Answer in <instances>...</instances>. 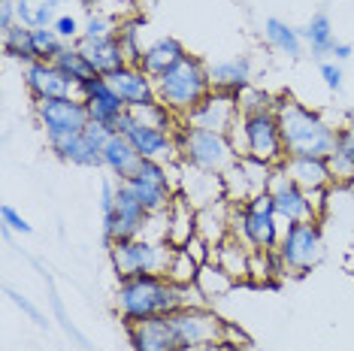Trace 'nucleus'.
Listing matches in <instances>:
<instances>
[{
  "mask_svg": "<svg viewBox=\"0 0 354 351\" xmlns=\"http://www.w3.org/2000/svg\"><path fill=\"white\" fill-rule=\"evenodd\" d=\"M112 303L124 327L151 321V318H167L185 306H209L197 285H176L160 273L118 278Z\"/></svg>",
  "mask_w": 354,
  "mask_h": 351,
  "instance_id": "obj_1",
  "label": "nucleus"
},
{
  "mask_svg": "<svg viewBox=\"0 0 354 351\" xmlns=\"http://www.w3.org/2000/svg\"><path fill=\"white\" fill-rule=\"evenodd\" d=\"M276 118L281 142H285L288 155H312L327 158L336 142V124L327 122L318 109L306 106V103L281 94L276 100Z\"/></svg>",
  "mask_w": 354,
  "mask_h": 351,
  "instance_id": "obj_2",
  "label": "nucleus"
},
{
  "mask_svg": "<svg viewBox=\"0 0 354 351\" xmlns=\"http://www.w3.org/2000/svg\"><path fill=\"white\" fill-rule=\"evenodd\" d=\"M158 103H164L170 113L185 118L200 100L212 91V79H209V64L200 55H185V58L170 67L167 73L155 79Z\"/></svg>",
  "mask_w": 354,
  "mask_h": 351,
  "instance_id": "obj_3",
  "label": "nucleus"
},
{
  "mask_svg": "<svg viewBox=\"0 0 354 351\" xmlns=\"http://www.w3.org/2000/svg\"><path fill=\"white\" fill-rule=\"evenodd\" d=\"M230 142L239 151V158H254L270 167H281L288 158L285 142H281L279 118L276 109H254V113H243L239 122L230 127Z\"/></svg>",
  "mask_w": 354,
  "mask_h": 351,
  "instance_id": "obj_4",
  "label": "nucleus"
},
{
  "mask_svg": "<svg viewBox=\"0 0 354 351\" xmlns=\"http://www.w3.org/2000/svg\"><path fill=\"white\" fill-rule=\"evenodd\" d=\"M176 155H179V164L215 176H224L239 161V151L233 149L227 133L203 131V127H191L185 122L176 127Z\"/></svg>",
  "mask_w": 354,
  "mask_h": 351,
  "instance_id": "obj_5",
  "label": "nucleus"
},
{
  "mask_svg": "<svg viewBox=\"0 0 354 351\" xmlns=\"http://www.w3.org/2000/svg\"><path fill=\"white\" fill-rule=\"evenodd\" d=\"M281 218L276 215V206H272L270 191L252 197L245 203L233 206L230 215V236H236L243 245H248L252 252H270L279 249V239H281Z\"/></svg>",
  "mask_w": 354,
  "mask_h": 351,
  "instance_id": "obj_6",
  "label": "nucleus"
},
{
  "mask_svg": "<svg viewBox=\"0 0 354 351\" xmlns=\"http://www.w3.org/2000/svg\"><path fill=\"white\" fill-rule=\"evenodd\" d=\"M173 245L167 239L158 236H136V239H124V243L109 245V260L118 278L124 276H151V273H167V263H170Z\"/></svg>",
  "mask_w": 354,
  "mask_h": 351,
  "instance_id": "obj_7",
  "label": "nucleus"
},
{
  "mask_svg": "<svg viewBox=\"0 0 354 351\" xmlns=\"http://www.w3.org/2000/svg\"><path fill=\"white\" fill-rule=\"evenodd\" d=\"M324 230H321V221H294V225H285L279 239V258L281 267H285L288 276H303L309 273L312 267H318L321 258H324Z\"/></svg>",
  "mask_w": 354,
  "mask_h": 351,
  "instance_id": "obj_8",
  "label": "nucleus"
},
{
  "mask_svg": "<svg viewBox=\"0 0 354 351\" xmlns=\"http://www.w3.org/2000/svg\"><path fill=\"white\" fill-rule=\"evenodd\" d=\"M34 118L46 137V146L64 142L76 133H82L91 124L88 106L79 94L70 97H49V100H34Z\"/></svg>",
  "mask_w": 354,
  "mask_h": 351,
  "instance_id": "obj_9",
  "label": "nucleus"
},
{
  "mask_svg": "<svg viewBox=\"0 0 354 351\" xmlns=\"http://www.w3.org/2000/svg\"><path fill=\"white\" fill-rule=\"evenodd\" d=\"M149 209L142 206V200L136 197V191L131 188V182H118L115 185V206L112 212L103 215V243L115 245L124 239H136L146 234L149 227Z\"/></svg>",
  "mask_w": 354,
  "mask_h": 351,
  "instance_id": "obj_10",
  "label": "nucleus"
},
{
  "mask_svg": "<svg viewBox=\"0 0 354 351\" xmlns=\"http://www.w3.org/2000/svg\"><path fill=\"white\" fill-rule=\"evenodd\" d=\"M115 133H124L127 140L133 142V149L140 151L142 161H160V164H179V155H176V133L164 131L158 124H149L142 118H136L133 109L118 118Z\"/></svg>",
  "mask_w": 354,
  "mask_h": 351,
  "instance_id": "obj_11",
  "label": "nucleus"
},
{
  "mask_svg": "<svg viewBox=\"0 0 354 351\" xmlns=\"http://www.w3.org/2000/svg\"><path fill=\"white\" fill-rule=\"evenodd\" d=\"M131 188L136 191V197L142 200V206L149 209V215H164L170 209V203L176 200V164H160V161H142L131 179Z\"/></svg>",
  "mask_w": 354,
  "mask_h": 351,
  "instance_id": "obj_12",
  "label": "nucleus"
},
{
  "mask_svg": "<svg viewBox=\"0 0 354 351\" xmlns=\"http://www.w3.org/2000/svg\"><path fill=\"white\" fill-rule=\"evenodd\" d=\"M179 345H206V342H224L227 321L212 306H185L167 315Z\"/></svg>",
  "mask_w": 354,
  "mask_h": 351,
  "instance_id": "obj_13",
  "label": "nucleus"
},
{
  "mask_svg": "<svg viewBox=\"0 0 354 351\" xmlns=\"http://www.w3.org/2000/svg\"><path fill=\"white\" fill-rule=\"evenodd\" d=\"M272 170H276V167L254 161V158H239V161L221 176L224 200H230L233 206H236V203H245V200H252V197L263 194V191L270 188Z\"/></svg>",
  "mask_w": 354,
  "mask_h": 351,
  "instance_id": "obj_14",
  "label": "nucleus"
},
{
  "mask_svg": "<svg viewBox=\"0 0 354 351\" xmlns=\"http://www.w3.org/2000/svg\"><path fill=\"white\" fill-rule=\"evenodd\" d=\"M76 94L85 100L91 122L100 124V127H106L109 133H115L118 118L127 113V106H124V100L115 94V88L109 85V79H106V76H91V79H85V82L76 88Z\"/></svg>",
  "mask_w": 354,
  "mask_h": 351,
  "instance_id": "obj_15",
  "label": "nucleus"
},
{
  "mask_svg": "<svg viewBox=\"0 0 354 351\" xmlns=\"http://www.w3.org/2000/svg\"><path fill=\"white\" fill-rule=\"evenodd\" d=\"M243 109H239V97L227 91H209L203 100L182 118L191 127H203V131H218V133H230V127L239 122Z\"/></svg>",
  "mask_w": 354,
  "mask_h": 351,
  "instance_id": "obj_16",
  "label": "nucleus"
},
{
  "mask_svg": "<svg viewBox=\"0 0 354 351\" xmlns=\"http://www.w3.org/2000/svg\"><path fill=\"white\" fill-rule=\"evenodd\" d=\"M267 191L272 197V206H276V215L281 218V225H294V221H312V218H315V209H312V200H309V191L297 185V182L285 170H281V167L272 170V179H270Z\"/></svg>",
  "mask_w": 354,
  "mask_h": 351,
  "instance_id": "obj_17",
  "label": "nucleus"
},
{
  "mask_svg": "<svg viewBox=\"0 0 354 351\" xmlns=\"http://www.w3.org/2000/svg\"><path fill=\"white\" fill-rule=\"evenodd\" d=\"M106 140H109L106 127L91 122L82 133L49 146V151L58 161L73 164V167H103V146H106Z\"/></svg>",
  "mask_w": 354,
  "mask_h": 351,
  "instance_id": "obj_18",
  "label": "nucleus"
},
{
  "mask_svg": "<svg viewBox=\"0 0 354 351\" xmlns=\"http://www.w3.org/2000/svg\"><path fill=\"white\" fill-rule=\"evenodd\" d=\"M176 191H179L194 209H203V206L224 200L221 176L197 170V167H185V164H176Z\"/></svg>",
  "mask_w": 354,
  "mask_h": 351,
  "instance_id": "obj_19",
  "label": "nucleus"
},
{
  "mask_svg": "<svg viewBox=\"0 0 354 351\" xmlns=\"http://www.w3.org/2000/svg\"><path fill=\"white\" fill-rule=\"evenodd\" d=\"M109 85L115 88V94L124 100L127 109H142V106H151L158 103V88H155V79H151L142 67L136 64H127V67L109 73Z\"/></svg>",
  "mask_w": 354,
  "mask_h": 351,
  "instance_id": "obj_20",
  "label": "nucleus"
},
{
  "mask_svg": "<svg viewBox=\"0 0 354 351\" xmlns=\"http://www.w3.org/2000/svg\"><path fill=\"white\" fill-rule=\"evenodd\" d=\"M21 79L34 100H49V97H70L76 94V85L55 67L52 61H34L21 67Z\"/></svg>",
  "mask_w": 354,
  "mask_h": 351,
  "instance_id": "obj_21",
  "label": "nucleus"
},
{
  "mask_svg": "<svg viewBox=\"0 0 354 351\" xmlns=\"http://www.w3.org/2000/svg\"><path fill=\"white\" fill-rule=\"evenodd\" d=\"M209 79H212L215 91H227V94H243L254 85V70L248 55H236L227 61H215L209 64Z\"/></svg>",
  "mask_w": 354,
  "mask_h": 351,
  "instance_id": "obj_22",
  "label": "nucleus"
},
{
  "mask_svg": "<svg viewBox=\"0 0 354 351\" xmlns=\"http://www.w3.org/2000/svg\"><path fill=\"white\" fill-rule=\"evenodd\" d=\"M127 342H131V351H179L182 348L167 318H151V321L131 324L127 327Z\"/></svg>",
  "mask_w": 354,
  "mask_h": 351,
  "instance_id": "obj_23",
  "label": "nucleus"
},
{
  "mask_svg": "<svg viewBox=\"0 0 354 351\" xmlns=\"http://www.w3.org/2000/svg\"><path fill=\"white\" fill-rule=\"evenodd\" d=\"M291 179L306 191L315 188H333V170H330L327 158H312V155H288L281 164Z\"/></svg>",
  "mask_w": 354,
  "mask_h": 351,
  "instance_id": "obj_24",
  "label": "nucleus"
},
{
  "mask_svg": "<svg viewBox=\"0 0 354 351\" xmlns=\"http://www.w3.org/2000/svg\"><path fill=\"white\" fill-rule=\"evenodd\" d=\"M142 158L133 149V142L124 133H109L106 146H103V170H106L115 182H127L131 176L140 170Z\"/></svg>",
  "mask_w": 354,
  "mask_h": 351,
  "instance_id": "obj_25",
  "label": "nucleus"
},
{
  "mask_svg": "<svg viewBox=\"0 0 354 351\" xmlns=\"http://www.w3.org/2000/svg\"><path fill=\"white\" fill-rule=\"evenodd\" d=\"M79 49L88 58V64L94 67V73L97 76H109L115 73V70L127 67V55L122 49V43H118V34H109L103 39H79Z\"/></svg>",
  "mask_w": 354,
  "mask_h": 351,
  "instance_id": "obj_26",
  "label": "nucleus"
},
{
  "mask_svg": "<svg viewBox=\"0 0 354 351\" xmlns=\"http://www.w3.org/2000/svg\"><path fill=\"white\" fill-rule=\"evenodd\" d=\"M330 170H333V188H351L354 185V122H345L336 127L333 151L327 155Z\"/></svg>",
  "mask_w": 354,
  "mask_h": 351,
  "instance_id": "obj_27",
  "label": "nucleus"
},
{
  "mask_svg": "<svg viewBox=\"0 0 354 351\" xmlns=\"http://www.w3.org/2000/svg\"><path fill=\"white\" fill-rule=\"evenodd\" d=\"M185 55H188V49L182 46V39H176V37H158V39H151V43L146 46L140 67L146 70L151 79H158L160 73H167L170 67H176V64H179Z\"/></svg>",
  "mask_w": 354,
  "mask_h": 351,
  "instance_id": "obj_28",
  "label": "nucleus"
},
{
  "mask_svg": "<svg viewBox=\"0 0 354 351\" xmlns=\"http://www.w3.org/2000/svg\"><path fill=\"white\" fill-rule=\"evenodd\" d=\"M194 236H197V209L182 194H176V200L167 209V243L173 249H185L188 239Z\"/></svg>",
  "mask_w": 354,
  "mask_h": 351,
  "instance_id": "obj_29",
  "label": "nucleus"
},
{
  "mask_svg": "<svg viewBox=\"0 0 354 351\" xmlns=\"http://www.w3.org/2000/svg\"><path fill=\"white\" fill-rule=\"evenodd\" d=\"M230 215H233V203L230 200H218L212 206L197 209V236H203L209 245H221L230 236Z\"/></svg>",
  "mask_w": 354,
  "mask_h": 351,
  "instance_id": "obj_30",
  "label": "nucleus"
},
{
  "mask_svg": "<svg viewBox=\"0 0 354 351\" xmlns=\"http://www.w3.org/2000/svg\"><path fill=\"white\" fill-rule=\"evenodd\" d=\"M212 260L224 273H230L236 282H248V267H252V249L243 245L236 236H227L221 245L212 249Z\"/></svg>",
  "mask_w": 354,
  "mask_h": 351,
  "instance_id": "obj_31",
  "label": "nucleus"
},
{
  "mask_svg": "<svg viewBox=\"0 0 354 351\" xmlns=\"http://www.w3.org/2000/svg\"><path fill=\"white\" fill-rule=\"evenodd\" d=\"M67 3V0H12L15 6V19H19V25H25L30 30L37 28H52L55 19L64 12L61 6Z\"/></svg>",
  "mask_w": 354,
  "mask_h": 351,
  "instance_id": "obj_32",
  "label": "nucleus"
},
{
  "mask_svg": "<svg viewBox=\"0 0 354 351\" xmlns=\"http://www.w3.org/2000/svg\"><path fill=\"white\" fill-rule=\"evenodd\" d=\"M263 39H267L270 49H276L279 55H288V58H300L303 49H306V43H303V30L291 28L288 21L276 19V15L263 21Z\"/></svg>",
  "mask_w": 354,
  "mask_h": 351,
  "instance_id": "obj_33",
  "label": "nucleus"
},
{
  "mask_svg": "<svg viewBox=\"0 0 354 351\" xmlns=\"http://www.w3.org/2000/svg\"><path fill=\"white\" fill-rule=\"evenodd\" d=\"M285 267L276 249L270 252H252V267H248V282L257 288H279V282L285 278Z\"/></svg>",
  "mask_w": 354,
  "mask_h": 351,
  "instance_id": "obj_34",
  "label": "nucleus"
},
{
  "mask_svg": "<svg viewBox=\"0 0 354 351\" xmlns=\"http://www.w3.org/2000/svg\"><path fill=\"white\" fill-rule=\"evenodd\" d=\"M194 285L200 288V294L209 300V306H212L215 300L227 297V294L236 288L239 282L230 273H224V269L215 260H209V263H200V273H197V282Z\"/></svg>",
  "mask_w": 354,
  "mask_h": 351,
  "instance_id": "obj_35",
  "label": "nucleus"
},
{
  "mask_svg": "<svg viewBox=\"0 0 354 351\" xmlns=\"http://www.w3.org/2000/svg\"><path fill=\"white\" fill-rule=\"evenodd\" d=\"M303 43L315 58H324V55L333 52L336 46V34H333V21H330L327 12H315L303 28Z\"/></svg>",
  "mask_w": 354,
  "mask_h": 351,
  "instance_id": "obj_36",
  "label": "nucleus"
},
{
  "mask_svg": "<svg viewBox=\"0 0 354 351\" xmlns=\"http://www.w3.org/2000/svg\"><path fill=\"white\" fill-rule=\"evenodd\" d=\"M142 28H146V21L140 19V15H122L118 19V43H122V49L127 55V64H136L140 67L142 61V52H146V46H142Z\"/></svg>",
  "mask_w": 354,
  "mask_h": 351,
  "instance_id": "obj_37",
  "label": "nucleus"
},
{
  "mask_svg": "<svg viewBox=\"0 0 354 351\" xmlns=\"http://www.w3.org/2000/svg\"><path fill=\"white\" fill-rule=\"evenodd\" d=\"M52 64H55V67H58L61 73L67 76V79H70V82H73L76 88L82 85L85 79L97 76V73H94V67H91V64H88V58L82 55V49H79L76 43H70L67 49H64V52H61V55H58V58H55Z\"/></svg>",
  "mask_w": 354,
  "mask_h": 351,
  "instance_id": "obj_38",
  "label": "nucleus"
},
{
  "mask_svg": "<svg viewBox=\"0 0 354 351\" xmlns=\"http://www.w3.org/2000/svg\"><path fill=\"white\" fill-rule=\"evenodd\" d=\"M0 39H3V52L10 55L12 61H19L21 67L37 61V52H34V30H30V28L15 25L12 30L0 34Z\"/></svg>",
  "mask_w": 354,
  "mask_h": 351,
  "instance_id": "obj_39",
  "label": "nucleus"
},
{
  "mask_svg": "<svg viewBox=\"0 0 354 351\" xmlns=\"http://www.w3.org/2000/svg\"><path fill=\"white\" fill-rule=\"evenodd\" d=\"M197 273H200V263L191 258L185 249H173L164 276L170 278V282H176V285H194L197 282Z\"/></svg>",
  "mask_w": 354,
  "mask_h": 351,
  "instance_id": "obj_40",
  "label": "nucleus"
},
{
  "mask_svg": "<svg viewBox=\"0 0 354 351\" xmlns=\"http://www.w3.org/2000/svg\"><path fill=\"white\" fill-rule=\"evenodd\" d=\"M118 30V21L115 15L106 12V10H91L85 15V25H82V39H103L109 34Z\"/></svg>",
  "mask_w": 354,
  "mask_h": 351,
  "instance_id": "obj_41",
  "label": "nucleus"
},
{
  "mask_svg": "<svg viewBox=\"0 0 354 351\" xmlns=\"http://www.w3.org/2000/svg\"><path fill=\"white\" fill-rule=\"evenodd\" d=\"M70 43L55 34V28H37L34 30V52H37V61H55L58 55L67 49Z\"/></svg>",
  "mask_w": 354,
  "mask_h": 351,
  "instance_id": "obj_42",
  "label": "nucleus"
},
{
  "mask_svg": "<svg viewBox=\"0 0 354 351\" xmlns=\"http://www.w3.org/2000/svg\"><path fill=\"white\" fill-rule=\"evenodd\" d=\"M82 25H85V19L79 12H61L58 19H55V34H58L64 43H79L82 39Z\"/></svg>",
  "mask_w": 354,
  "mask_h": 351,
  "instance_id": "obj_43",
  "label": "nucleus"
},
{
  "mask_svg": "<svg viewBox=\"0 0 354 351\" xmlns=\"http://www.w3.org/2000/svg\"><path fill=\"white\" fill-rule=\"evenodd\" d=\"M276 94L270 91H261V88H248V91L239 94V109L243 113H254V109H276Z\"/></svg>",
  "mask_w": 354,
  "mask_h": 351,
  "instance_id": "obj_44",
  "label": "nucleus"
},
{
  "mask_svg": "<svg viewBox=\"0 0 354 351\" xmlns=\"http://www.w3.org/2000/svg\"><path fill=\"white\" fill-rule=\"evenodd\" d=\"M0 218H3V227H10L12 234H19V236H30V234H34L30 221L19 209H15V206H10V203L0 206Z\"/></svg>",
  "mask_w": 354,
  "mask_h": 351,
  "instance_id": "obj_45",
  "label": "nucleus"
},
{
  "mask_svg": "<svg viewBox=\"0 0 354 351\" xmlns=\"http://www.w3.org/2000/svg\"><path fill=\"white\" fill-rule=\"evenodd\" d=\"M318 73H321V82H324L327 91H333V94H339L342 91V64L339 61H321V67H318Z\"/></svg>",
  "mask_w": 354,
  "mask_h": 351,
  "instance_id": "obj_46",
  "label": "nucleus"
},
{
  "mask_svg": "<svg viewBox=\"0 0 354 351\" xmlns=\"http://www.w3.org/2000/svg\"><path fill=\"white\" fill-rule=\"evenodd\" d=\"M6 297H10V303H12V306L15 309H21V312H25L28 318H30V321H34L37 327H49V318H46L43 312H39V309L34 306V303H30L28 297H21V294L19 291H12V288H6Z\"/></svg>",
  "mask_w": 354,
  "mask_h": 351,
  "instance_id": "obj_47",
  "label": "nucleus"
},
{
  "mask_svg": "<svg viewBox=\"0 0 354 351\" xmlns=\"http://www.w3.org/2000/svg\"><path fill=\"white\" fill-rule=\"evenodd\" d=\"M185 252L191 254L197 263H209L212 260V245L206 243L203 236H194V239H188V245H185Z\"/></svg>",
  "mask_w": 354,
  "mask_h": 351,
  "instance_id": "obj_48",
  "label": "nucleus"
},
{
  "mask_svg": "<svg viewBox=\"0 0 354 351\" xmlns=\"http://www.w3.org/2000/svg\"><path fill=\"white\" fill-rule=\"evenodd\" d=\"M15 25H19V19H15V6H12V0H0V34L12 30Z\"/></svg>",
  "mask_w": 354,
  "mask_h": 351,
  "instance_id": "obj_49",
  "label": "nucleus"
},
{
  "mask_svg": "<svg viewBox=\"0 0 354 351\" xmlns=\"http://www.w3.org/2000/svg\"><path fill=\"white\" fill-rule=\"evenodd\" d=\"M330 55H333V61H348L351 58V55H354V46L351 43H342V39H336V46H333V52H330Z\"/></svg>",
  "mask_w": 354,
  "mask_h": 351,
  "instance_id": "obj_50",
  "label": "nucleus"
},
{
  "mask_svg": "<svg viewBox=\"0 0 354 351\" xmlns=\"http://www.w3.org/2000/svg\"><path fill=\"white\" fill-rule=\"evenodd\" d=\"M179 351H233V348H227L224 342H206V345H185Z\"/></svg>",
  "mask_w": 354,
  "mask_h": 351,
  "instance_id": "obj_51",
  "label": "nucleus"
},
{
  "mask_svg": "<svg viewBox=\"0 0 354 351\" xmlns=\"http://www.w3.org/2000/svg\"><path fill=\"white\" fill-rule=\"evenodd\" d=\"M351 191H354V185H351Z\"/></svg>",
  "mask_w": 354,
  "mask_h": 351,
  "instance_id": "obj_52",
  "label": "nucleus"
}]
</instances>
